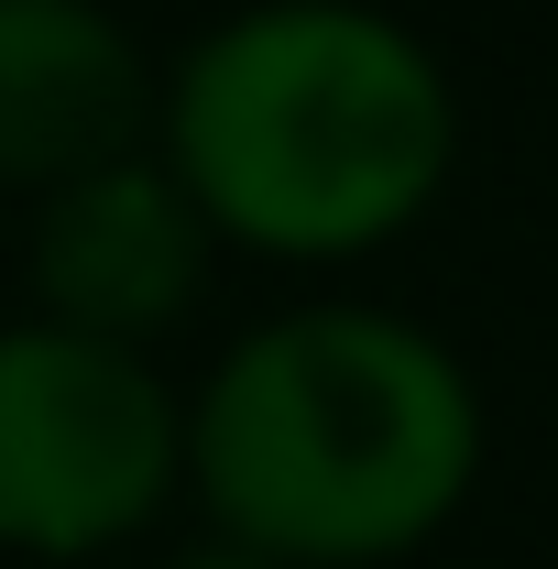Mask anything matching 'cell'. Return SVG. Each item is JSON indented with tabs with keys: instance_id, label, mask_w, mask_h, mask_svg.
Listing matches in <instances>:
<instances>
[{
	"instance_id": "obj_1",
	"label": "cell",
	"mask_w": 558,
	"mask_h": 569,
	"mask_svg": "<svg viewBox=\"0 0 558 569\" xmlns=\"http://www.w3.org/2000/svg\"><path fill=\"white\" fill-rule=\"evenodd\" d=\"M187 471L219 537L275 569H372L427 548L471 471V372L383 307H296L209 372Z\"/></svg>"
},
{
	"instance_id": "obj_2",
	"label": "cell",
	"mask_w": 558,
	"mask_h": 569,
	"mask_svg": "<svg viewBox=\"0 0 558 569\" xmlns=\"http://www.w3.org/2000/svg\"><path fill=\"white\" fill-rule=\"evenodd\" d=\"M460 110L406 22L361 0H252L176 67L165 164L219 241L340 263L449 187Z\"/></svg>"
},
{
	"instance_id": "obj_3",
	"label": "cell",
	"mask_w": 558,
	"mask_h": 569,
	"mask_svg": "<svg viewBox=\"0 0 558 569\" xmlns=\"http://www.w3.org/2000/svg\"><path fill=\"white\" fill-rule=\"evenodd\" d=\"M176 460L187 427L142 351L56 318L0 329V548L33 559L121 548L176 493Z\"/></svg>"
},
{
	"instance_id": "obj_4",
	"label": "cell",
	"mask_w": 558,
	"mask_h": 569,
	"mask_svg": "<svg viewBox=\"0 0 558 569\" xmlns=\"http://www.w3.org/2000/svg\"><path fill=\"white\" fill-rule=\"evenodd\" d=\"M209 219L176 187V164L153 153H121L99 176H77L44 198L33 219V284H44V318L56 329H88V340H153L198 307L209 284Z\"/></svg>"
},
{
	"instance_id": "obj_5",
	"label": "cell",
	"mask_w": 558,
	"mask_h": 569,
	"mask_svg": "<svg viewBox=\"0 0 558 569\" xmlns=\"http://www.w3.org/2000/svg\"><path fill=\"white\" fill-rule=\"evenodd\" d=\"M153 77L99 0H0V187H77L142 153Z\"/></svg>"
},
{
	"instance_id": "obj_6",
	"label": "cell",
	"mask_w": 558,
	"mask_h": 569,
	"mask_svg": "<svg viewBox=\"0 0 558 569\" xmlns=\"http://www.w3.org/2000/svg\"><path fill=\"white\" fill-rule=\"evenodd\" d=\"M176 569H275V559H252V548H230V537H209V548H187Z\"/></svg>"
}]
</instances>
